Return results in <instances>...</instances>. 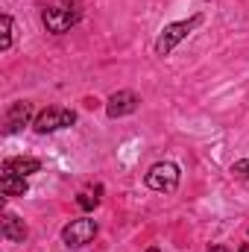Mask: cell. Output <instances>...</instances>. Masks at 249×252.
<instances>
[{"label":"cell","mask_w":249,"mask_h":252,"mask_svg":"<svg viewBox=\"0 0 249 252\" xmlns=\"http://www.w3.org/2000/svg\"><path fill=\"white\" fill-rule=\"evenodd\" d=\"M199 24H202V15H193V18H187V21L167 24V27L161 30V35H158V41H156V53H158V56L173 53V47H176L179 41H185V38L196 30V27H199Z\"/></svg>","instance_id":"obj_1"},{"label":"cell","mask_w":249,"mask_h":252,"mask_svg":"<svg viewBox=\"0 0 249 252\" xmlns=\"http://www.w3.org/2000/svg\"><path fill=\"white\" fill-rule=\"evenodd\" d=\"M179 179H182V173H179V167H176L173 161H158V164H153V167L147 170V176H144L147 188L158 190V193H173V190L179 188Z\"/></svg>","instance_id":"obj_2"},{"label":"cell","mask_w":249,"mask_h":252,"mask_svg":"<svg viewBox=\"0 0 249 252\" xmlns=\"http://www.w3.org/2000/svg\"><path fill=\"white\" fill-rule=\"evenodd\" d=\"M94 235H97V220H91V217L70 220L62 229V241H64V247H70V250H79V247L91 244Z\"/></svg>","instance_id":"obj_3"},{"label":"cell","mask_w":249,"mask_h":252,"mask_svg":"<svg viewBox=\"0 0 249 252\" xmlns=\"http://www.w3.org/2000/svg\"><path fill=\"white\" fill-rule=\"evenodd\" d=\"M76 124V112H70V109H62V106H50V109H44L38 118H35V132H41V135H47V132H59V129H67V126Z\"/></svg>","instance_id":"obj_4"},{"label":"cell","mask_w":249,"mask_h":252,"mask_svg":"<svg viewBox=\"0 0 249 252\" xmlns=\"http://www.w3.org/2000/svg\"><path fill=\"white\" fill-rule=\"evenodd\" d=\"M41 21H44L47 32L62 35V32H67V30L79 21V12H76V9H70V6H53V9H44Z\"/></svg>","instance_id":"obj_5"},{"label":"cell","mask_w":249,"mask_h":252,"mask_svg":"<svg viewBox=\"0 0 249 252\" xmlns=\"http://www.w3.org/2000/svg\"><path fill=\"white\" fill-rule=\"evenodd\" d=\"M138 94L135 91H115L112 97H109V103H106V115L112 118V121H118V118H126V115H132L135 109H138Z\"/></svg>","instance_id":"obj_6"},{"label":"cell","mask_w":249,"mask_h":252,"mask_svg":"<svg viewBox=\"0 0 249 252\" xmlns=\"http://www.w3.org/2000/svg\"><path fill=\"white\" fill-rule=\"evenodd\" d=\"M30 118H32V106L30 103H12L9 106V112H6V121H3V132L6 135H15V132H21L24 126L30 124Z\"/></svg>","instance_id":"obj_7"},{"label":"cell","mask_w":249,"mask_h":252,"mask_svg":"<svg viewBox=\"0 0 249 252\" xmlns=\"http://www.w3.org/2000/svg\"><path fill=\"white\" fill-rule=\"evenodd\" d=\"M27 179L24 176H18V173H12V170H3L0 173V190H3V196H24L27 193Z\"/></svg>","instance_id":"obj_8"},{"label":"cell","mask_w":249,"mask_h":252,"mask_svg":"<svg viewBox=\"0 0 249 252\" xmlns=\"http://www.w3.org/2000/svg\"><path fill=\"white\" fill-rule=\"evenodd\" d=\"M3 170H12V173H18V176H32V173H38L41 170V161L38 158H30V156H24V158H6L3 161Z\"/></svg>","instance_id":"obj_9"},{"label":"cell","mask_w":249,"mask_h":252,"mask_svg":"<svg viewBox=\"0 0 249 252\" xmlns=\"http://www.w3.org/2000/svg\"><path fill=\"white\" fill-rule=\"evenodd\" d=\"M3 238H6V241H12V244H21V241L27 238V226H24V220H21V217H15L12 211H6V214H3Z\"/></svg>","instance_id":"obj_10"},{"label":"cell","mask_w":249,"mask_h":252,"mask_svg":"<svg viewBox=\"0 0 249 252\" xmlns=\"http://www.w3.org/2000/svg\"><path fill=\"white\" fill-rule=\"evenodd\" d=\"M9 47H12V18L0 15V50H9Z\"/></svg>","instance_id":"obj_11"},{"label":"cell","mask_w":249,"mask_h":252,"mask_svg":"<svg viewBox=\"0 0 249 252\" xmlns=\"http://www.w3.org/2000/svg\"><path fill=\"white\" fill-rule=\"evenodd\" d=\"M232 173H235L238 179H249V158H241V161H235V164H232Z\"/></svg>","instance_id":"obj_12"},{"label":"cell","mask_w":249,"mask_h":252,"mask_svg":"<svg viewBox=\"0 0 249 252\" xmlns=\"http://www.w3.org/2000/svg\"><path fill=\"white\" fill-rule=\"evenodd\" d=\"M76 202H79V208H85V211H88V208H94V205H97V196H91V193H79V199H76Z\"/></svg>","instance_id":"obj_13"},{"label":"cell","mask_w":249,"mask_h":252,"mask_svg":"<svg viewBox=\"0 0 249 252\" xmlns=\"http://www.w3.org/2000/svg\"><path fill=\"white\" fill-rule=\"evenodd\" d=\"M208 252H229V250H226V247H211Z\"/></svg>","instance_id":"obj_14"},{"label":"cell","mask_w":249,"mask_h":252,"mask_svg":"<svg viewBox=\"0 0 249 252\" xmlns=\"http://www.w3.org/2000/svg\"><path fill=\"white\" fill-rule=\"evenodd\" d=\"M241 252H249V244H244V247H241Z\"/></svg>","instance_id":"obj_15"},{"label":"cell","mask_w":249,"mask_h":252,"mask_svg":"<svg viewBox=\"0 0 249 252\" xmlns=\"http://www.w3.org/2000/svg\"><path fill=\"white\" fill-rule=\"evenodd\" d=\"M150 252H158V250H156V247H153V250H150Z\"/></svg>","instance_id":"obj_16"}]
</instances>
